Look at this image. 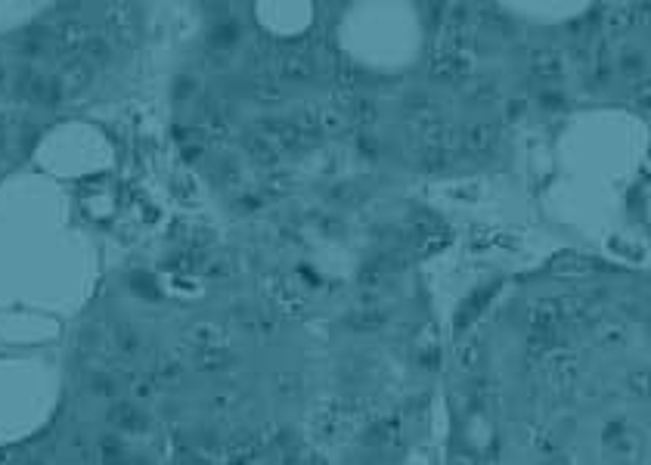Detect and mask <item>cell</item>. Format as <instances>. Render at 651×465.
<instances>
[{"instance_id": "6da1fadb", "label": "cell", "mask_w": 651, "mask_h": 465, "mask_svg": "<svg viewBox=\"0 0 651 465\" xmlns=\"http://www.w3.org/2000/svg\"><path fill=\"white\" fill-rule=\"evenodd\" d=\"M255 134L257 137H264L273 149H298V146H307L301 140V134H298L295 128H291V121L289 118H257V124H255Z\"/></svg>"}, {"instance_id": "7a4b0ae2", "label": "cell", "mask_w": 651, "mask_h": 465, "mask_svg": "<svg viewBox=\"0 0 651 465\" xmlns=\"http://www.w3.org/2000/svg\"><path fill=\"white\" fill-rule=\"evenodd\" d=\"M276 69H279V78H282V81H291V84H310L316 78V62L304 50L285 53L276 62Z\"/></svg>"}, {"instance_id": "3957f363", "label": "cell", "mask_w": 651, "mask_h": 465, "mask_svg": "<svg viewBox=\"0 0 651 465\" xmlns=\"http://www.w3.org/2000/svg\"><path fill=\"white\" fill-rule=\"evenodd\" d=\"M403 264L407 261H403L400 255H375L360 267V276L357 279H360V285H366V289H375V285H382L388 276L400 273Z\"/></svg>"}, {"instance_id": "277c9868", "label": "cell", "mask_w": 651, "mask_h": 465, "mask_svg": "<svg viewBox=\"0 0 651 465\" xmlns=\"http://www.w3.org/2000/svg\"><path fill=\"white\" fill-rule=\"evenodd\" d=\"M56 81H59V87H62V96L81 93V90H87L90 81H93V65H87L81 56L69 59V62L56 71Z\"/></svg>"}, {"instance_id": "5b68a950", "label": "cell", "mask_w": 651, "mask_h": 465, "mask_svg": "<svg viewBox=\"0 0 651 465\" xmlns=\"http://www.w3.org/2000/svg\"><path fill=\"white\" fill-rule=\"evenodd\" d=\"M239 41H242V22H239V19H217V22L211 25V31H208L211 53H217L221 59L236 50Z\"/></svg>"}, {"instance_id": "8992f818", "label": "cell", "mask_w": 651, "mask_h": 465, "mask_svg": "<svg viewBox=\"0 0 651 465\" xmlns=\"http://www.w3.org/2000/svg\"><path fill=\"white\" fill-rule=\"evenodd\" d=\"M471 71V59L465 53H441V56L431 62V78L443 84H456L462 81Z\"/></svg>"}, {"instance_id": "52a82bcc", "label": "cell", "mask_w": 651, "mask_h": 465, "mask_svg": "<svg viewBox=\"0 0 651 465\" xmlns=\"http://www.w3.org/2000/svg\"><path fill=\"white\" fill-rule=\"evenodd\" d=\"M496 124L490 121H471L468 128H465V134H459L462 140V149L468 152V155H487L490 149L496 146Z\"/></svg>"}, {"instance_id": "ba28073f", "label": "cell", "mask_w": 651, "mask_h": 465, "mask_svg": "<svg viewBox=\"0 0 651 465\" xmlns=\"http://www.w3.org/2000/svg\"><path fill=\"white\" fill-rule=\"evenodd\" d=\"M496 289H500V282H490V285H481V289H475L468 295V301L459 307V316H456V335H462L465 326H471L477 320V316L484 314V307H487L490 301H493Z\"/></svg>"}, {"instance_id": "9c48e42d", "label": "cell", "mask_w": 651, "mask_h": 465, "mask_svg": "<svg viewBox=\"0 0 651 465\" xmlns=\"http://www.w3.org/2000/svg\"><path fill=\"white\" fill-rule=\"evenodd\" d=\"M527 69H530V75L540 78V81H555V78L564 75V59H561V53L558 50L540 46V50L530 53Z\"/></svg>"}, {"instance_id": "30bf717a", "label": "cell", "mask_w": 651, "mask_h": 465, "mask_svg": "<svg viewBox=\"0 0 651 465\" xmlns=\"http://www.w3.org/2000/svg\"><path fill=\"white\" fill-rule=\"evenodd\" d=\"M90 37H93L90 25L78 22V19H65V22L59 25V31H56V44H59V50L62 53H81Z\"/></svg>"}, {"instance_id": "8fae6325", "label": "cell", "mask_w": 651, "mask_h": 465, "mask_svg": "<svg viewBox=\"0 0 651 465\" xmlns=\"http://www.w3.org/2000/svg\"><path fill=\"white\" fill-rule=\"evenodd\" d=\"M109 422L115 425L118 431H143L146 425V416L140 413V409L134 407V403H128V400H118V403H112V409H109Z\"/></svg>"}, {"instance_id": "7c38bea8", "label": "cell", "mask_w": 651, "mask_h": 465, "mask_svg": "<svg viewBox=\"0 0 651 465\" xmlns=\"http://www.w3.org/2000/svg\"><path fill=\"white\" fill-rule=\"evenodd\" d=\"M242 149L251 155V162L255 164H261V168H273V164L279 162V149H273V146L267 143L264 137H257L255 130L251 134H245L242 140Z\"/></svg>"}, {"instance_id": "4fadbf2b", "label": "cell", "mask_w": 651, "mask_h": 465, "mask_svg": "<svg viewBox=\"0 0 651 465\" xmlns=\"http://www.w3.org/2000/svg\"><path fill=\"white\" fill-rule=\"evenodd\" d=\"M348 124H350L348 112L335 109V105H323V109H316V128H320V137L341 134V130H348Z\"/></svg>"}, {"instance_id": "5bb4252c", "label": "cell", "mask_w": 651, "mask_h": 465, "mask_svg": "<svg viewBox=\"0 0 651 465\" xmlns=\"http://www.w3.org/2000/svg\"><path fill=\"white\" fill-rule=\"evenodd\" d=\"M112 50H115V44H112V37H105V35H93L87 44H84V50H81V59L87 65H105L112 59Z\"/></svg>"}, {"instance_id": "9a60e30c", "label": "cell", "mask_w": 651, "mask_h": 465, "mask_svg": "<svg viewBox=\"0 0 651 465\" xmlns=\"http://www.w3.org/2000/svg\"><path fill=\"white\" fill-rule=\"evenodd\" d=\"M251 99H255V103H261V105H279L285 99V93H282V87H279L273 78L257 75L255 84H251Z\"/></svg>"}, {"instance_id": "2e32d148", "label": "cell", "mask_w": 651, "mask_h": 465, "mask_svg": "<svg viewBox=\"0 0 651 465\" xmlns=\"http://www.w3.org/2000/svg\"><path fill=\"white\" fill-rule=\"evenodd\" d=\"M561 320V314H558V301H536L534 307H530V326L534 329H555V323Z\"/></svg>"}, {"instance_id": "e0dca14e", "label": "cell", "mask_w": 651, "mask_h": 465, "mask_svg": "<svg viewBox=\"0 0 651 465\" xmlns=\"http://www.w3.org/2000/svg\"><path fill=\"white\" fill-rule=\"evenodd\" d=\"M348 118H350V121H357L360 128H372V124L378 121L375 99H372V96H357L354 105H350V112H348Z\"/></svg>"}, {"instance_id": "ac0fdd59", "label": "cell", "mask_w": 651, "mask_h": 465, "mask_svg": "<svg viewBox=\"0 0 651 465\" xmlns=\"http://www.w3.org/2000/svg\"><path fill=\"white\" fill-rule=\"evenodd\" d=\"M99 459L103 465H128V453H124V443L118 437H99Z\"/></svg>"}, {"instance_id": "d6986e66", "label": "cell", "mask_w": 651, "mask_h": 465, "mask_svg": "<svg viewBox=\"0 0 651 465\" xmlns=\"http://www.w3.org/2000/svg\"><path fill=\"white\" fill-rule=\"evenodd\" d=\"M388 316L382 310H360V314H350L348 316V329L354 332H372V329H382Z\"/></svg>"}, {"instance_id": "ffe728a7", "label": "cell", "mask_w": 651, "mask_h": 465, "mask_svg": "<svg viewBox=\"0 0 651 465\" xmlns=\"http://www.w3.org/2000/svg\"><path fill=\"white\" fill-rule=\"evenodd\" d=\"M189 341L198 344V348H217V341H221V329H217L214 323H196L189 329Z\"/></svg>"}, {"instance_id": "44dd1931", "label": "cell", "mask_w": 651, "mask_h": 465, "mask_svg": "<svg viewBox=\"0 0 651 465\" xmlns=\"http://www.w3.org/2000/svg\"><path fill=\"white\" fill-rule=\"evenodd\" d=\"M115 344H118V350H121V354H128V357H134V354L143 350V338H140V332L130 329V326H118Z\"/></svg>"}, {"instance_id": "7402d4cb", "label": "cell", "mask_w": 651, "mask_h": 465, "mask_svg": "<svg viewBox=\"0 0 651 465\" xmlns=\"http://www.w3.org/2000/svg\"><path fill=\"white\" fill-rule=\"evenodd\" d=\"M617 69L627 78H639V75H645V56H642L639 50H623L620 59H617Z\"/></svg>"}, {"instance_id": "603a6c76", "label": "cell", "mask_w": 651, "mask_h": 465, "mask_svg": "<svg viewBox=\"0 0 651 465\" xmlns=\"http://www.w3.org/2000/svg\"><path fill=\"white\" fill-rule=\"evenodd\" d=\"M214 180L223 186V189H239V183H242V171H239V164L236 162H221L217 164V171H214Z\"/></svg>"}, {"instance_id": "cb8c5ba5", "label": "cell", "mask_w": 651, "mask_h": 465, "mask_svg": "<svg viewBox=\"0 0 651 465\" xmlns=\"http://www.w3.org/2000/svg\"><path fill=\"white\" fill-rule=\"evenodd\" d=\"M230 360H232V357L227 354V350H217V348H205L202 354L196 357L198 369H223Z\"/></svg>"}, {"instance_id": "d4e9b609", "label": "cell", "mask_w": 651, "mask_h": 465, "mask_svg": "<svg viewBox=\"0 0 651 465\" xmlns=\"http://www.w3.org/2000/svg\"><path fill=\"white\" fill-rule=\"evenodd\" d=\"M536 103H540V109H546V112H561V109H568V96H564L561 90H552V87H546V90L536 93Z\"/></svg>"}, {"instance_id": "484cf974", "label": "cell", "mask_w": 651, "mask_h": 465, "mask_svg": "<svg viewBox=\"0 0 651 465\" xmlns=\"http://www.w3.org/2000/svg\"><path fill=\"white\" fill-rule=\"evenodd\" d=\"M447 152H441V149H422L418 152V168L422 171H443L447 168Z\"/></svg>"}, {"instance_id": "4316f807", "label": "cell", "mask_w": 651, "mask_h": 465, "mask_svg": "<svg viewBox=\"0 0 651 465\" xmlns=\"http://www.w3.org/2000/svg\"><path fill=\"white\" fill-rule=\"evenodd\" d=\"M394 434H397V425H391L388 418H384V422L372 425V428L366 431V437H363V443H372V447H375V443H384V441H391V437H394Z\"/></svg>"}, {"instance_id": "83f0119b", "label": "cell", "mask_w": 651, "mask_h": 465, "mask_svg": "<svg viewBox=\"0 0 651 465\" xmlns=\"http://www.w3.org/2000/svg\"><path fill=\"white\" fill-rule=\"evenodd\" d=\"M468 99H471L475 105L493 103V99H496V84H493V81H477L475 87H471V93H468Z\"/></svg>"}, {"instance_id": "f1b7e54d", "label": "cell", "mask_w": 651, "mask_h": 465, "mask_svg": "<svg viewBox=\"0 0 651 465\" xmlns=\"http://www.w3.org/2000/svg\"><path fill=\"white\" fill-rule=\"evenodd\" d=\"M196 90H198V84H196V78L192 75H180L174 81V99L177 103H189V99L196 96Z\"/></svg>"}, {"instance_id": "f546056e", "label": "cell", "mask_w": 651, "mask_h": 465, "mask_svg": "<svg viewBox=\"0 0 651 465\" xmlns=\"http://www.w3.org/2000/svg\"><path fill=\"white\" fill-rule=\"evenodd\" d=\"M130 289L137 291L140 298H158V289H155V282H152V276L149 273H134L130 276Z\"/></svg>"}, {"instance_id": "4dcf8cb0", "label": "cell", "mask_w": 651, "mask_h": 465, "mask_svg": "<svg viewBox=\"0 0 651 465\" xmlns=\"http://www.w3.org/2000/svg\"><path fill=\"white\" fill-rule=\"evenodd\" d=\"M183 375V366L180 363H158V369H155V382H162V384H174L177 378Z\"/></svg>"}, {"instance_id": "1f68e13d", "label": "cell", "mask_w": 651, "mask_h": 465, "mask_svg": "<svg viewBox=\"0 0 651 465\" xmlns=\"http://www.w3.org/2000/svg\"><path fill=\"white\" fill-rule=\"evenodd\" d=\"M90 391L96 397H112L115 394V378L112 375H103V372H96V375L90 378Z\"/></svg>"}, {"instance_id": "d6a6232c", "label": "cell", "mask_w": 651, "mask_h": 465, "mask_svg": "<svg viewBox=\"0 0 651 465\" xmlns=\"http://www.w3.org/2000/svg\"><path fill=\"white\" fill-rule=\"evenodd\" d=\"M477 357H481V341H468V344H465V348L459 350V363H462L465 369H475Z\"/></svg>"}, {"instance_id": "836d02e7", "label": "cell", "mask_w": 651, "mask_h": 465, "mask_svg": "<svg viewBox=\"0 0 651 465\" xmlns=\"http://www.w3.org/2000/svg\"><path fill=\"white\" fill-rule=\"evenodd\" d=\"M629 12H633V10H617V12H611V19H608V28L614 31V35H620V31H627L629 25H633V19H629Z\"/></svg>"}, {"instance_id": "e575fe53", "label": "cell", "mask_w": 651, "mask_h": 465, "mask_svg": "<svg viewBox=\"0 0 651 465\" xmlns=\"http://www.w3.org/2000/svg\"><path fill=\"white\" fill-rule=\"evenodd\" d=\"M357 149H360L363 155H366L369 162H372V158L378 155V143H375V137H369V134H360V137H357Z\"/></svg>"}, {"instance_id": "d590c367", "label": "cell", "mask_w": 651, "mask_h": 465, "mask_svg": "<svg viewBox=\"0 0 651 465\" xmlns=\"http://www.w3.org/2000/svg\"><path fill=\"white\" fill-rule=\"evenodd\" d=\"M152 391H155V382H152V378H137L134 382V397L137 400H149Z\"/></svg>"}, {"instance_id": "8d00e7d4", "label": "cell", "mask_w": 651, "mask_h": 465, "mask_svg": "<svg viewBox=\"0 0 651 465\" xmlns=\"http://www.w3.org/2000/svg\"><path fill=\"white\" fill-rule=\"evenodd\" d=\"M329 198L332 202H354V186H348V183H341V186H332V192H329Z\"/></svg>"}, {"instance_id": "74e56055", "label": "cell", "mask_w": 651, "mask_h": 465, "mask_svg": "<svg viewBox=\"0 0 651 465\" xmlns=\"http://www.w3.org/2000/svg\"><path fill=\"white\" fill-rule=\"evenodd\" d=\"M418 366L437 369V366H441V350H422V354H418Z\"/></svg>"}, {"instance_id": "f35d334b", "label": "cell", "mask_w": 651, "mask_h": 465, "mask_svg": "<svg viewBox=\"0 0 651 465\" xmlns=\"http://www.w3.org/2000/svg\"><path fill=\"white\" fill-rule=\"evenodd\" d=\"M524 115V103H509V118H521Z\"/></svg>"}, {"instance_id": "ab89813d", "label": "cell", "mask_w": 651, "mask_h": 465, "mask_svg": "<svg viewBox=\"0 0 651 465\" xmlns=\"http://www.w3.org/2000/svg\"><path fill=\"white\" fill-rule=\"evenodd\" d=\"M0 149H3V128H0Z\"/></svg>"}]
</instances>
